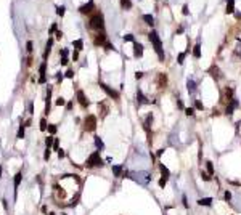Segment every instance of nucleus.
<instances>
[{
    "instance_id": "4be33fe9",
    "label": "nucleus",
    "mask_w": 241,
    "mask_h": 215,
    "mask_svg": "<svg viewBox=\"0 0 241 215\" xmlns=\"http://www.w3.org/2000/svg\"><path fill=\"white\" fill-rule=\"evenodd\" d=\"M187 87H188V92H190V93H195V90H196V84H195L193 80H188L187 82Z\"/></svg>"
},
{
    "instance_id": "423d86ee",
    "label": "nucleus",
    "mask_w": 241,
    "mask_h": 215,
    "mask_svg": "<svg viewBox=\"0 0 241 215\" xmlns=\"http://www.w3.org/2000/svg\"><path fill=\"white\" fill-rule=\"evenodd\" d=\"M92 10H95V5H93V0H89V3H85V5H82L81 8H79V11L81 13H92Z\"/></svg>"
},
{
    "instance_id": "7c9ffc66",
    "label": "nucleus",
    "mask_w": 241,
    "mask_h": 215,
    "mask_svg": "<svg viewBox=\"0 0 241 215\" xmlns=\"http://www.w3.org/2000/svg\"><path fill=\"white\" fill-rule=\"evenodd\" d=\"M53 143H55V138H53V137H48L47 140H45V145H47V148L53 146Z\"/></svg>"
},
{
    "instance_id": "7ed1b4c3",
    "label": "nucleus",
    "mask_w": 241,
    "mask_h": 215,
    "mask_svg": "<svg viewBox=\"0 0 241 215\" xmlns=\"http://www.w3.org/2000/svg\"><path fill=\"white\" fill-rule=\"evenodd\" d=\"M90 27L97 29V31H101V29L105 27V19H103L101 13H95L93 16L90 18Z\"/></svg>"
},
{
    "instance_id": "9d476101",
    "label": "nucleus",
    "mask_w": 241,
    "mask_h": 215,
    "mask_svg": "<svg viewBox=\"0 0 241 215\" xmlns=\"http://www.w3.org/2000/svg\"><path fill=\"white\" fill-rule=\"evenodd\" d=\"M93 44L95 45H105L106 44V35H105V34H98V35L95 37V40H93Z\"/></svg>"
},
{
    "instance_id": "4c0bfd02",
    "label": "nucleus",
    "mask_w": 241,
    "mask_h": 215,
    "mask_svg": "<svg viewBox=\"0 0 241 215\" xmlns=\"http://www.w3.org/2000/svg\"><path fill=\"white\" fill-rule=\"evenodd\" d=\"M185 114H187V116H195V109H193V108H187V109H185Z\"/></svg>"
},
{
    "instance_id": "de8ad7c7",
    "label": "nucleus",
    "mask_w": 241,
    "mask_h": 215,
    "mask_svg": "<svg viewBox=\"0 0 241 215\" xmlns=\"http://www.w3.org/2000/svg\"><path fill=\"white\" fill-rule=\"evenodd\" d=\"M58 157H60V159H63V157H64V151H63V149H60V151H58Z\"/></svg>"
},
{
    "instance_id": "6e6d98bb",
    "label": "nucleus",
    "mask_w": 241,
    "mask_h": 215,
    "mask_svg": "<svg viewBox=\"0 0 241 215\" xmlns=\"http://www.w3.org/2000/svg\"><path fill=\"white\" fill-rule=\"evenodd\" d=\"M183 15H188V7H187V5L183 7Z\"/></svg>"
},
{
    "instance_id": "8fccbe9b",
    "label": "nucleus",
    "mask_w": 241,
    "mask_h": 215,
    "mask_svg": "<svg viewBox=\"0 0 241 215\" xmlns=\"http://www.w3.org/2000/svg\"><path fill=\"white\" fill-rule=\"evenodd\" d=\"M182 201H183V206L187 207L188 209V202H187V196H183V198H182Z\"/></svg>"
},
{
    "instance_id": "58836bf2",
    "label": "nucleus",
    "mask_w": 241,
    "mask_h": 215,
    "mask_svg": "<svg viewBox=\"0 0 241 215\" xmlns=\"http://www.w3.org/2000/svg\"><path fill=\"white\" fill-rule=\"evenodd\" d=\"M124 40L126 42H134V35H132V34H127V35H124Z\"/></svg>"
},
{
    "instance_id": "a18cd8bd",
    "label": "nucleus",
    "mask_w": 241,
    "mask_h": 215,
    "mask_svg": "<svg viewBox=\"0 0 241 215\" xmlns=\"http://www.w3.org/2000/svg\"><path fill=\"white\" fill-rule=\"evenodd\" d=\"M105 48H106V50H114V47H113L109 42H106V44H105Z\"/></svg>"
},
{
    "instance_id": "79ce46f5",
    "label": "nucleus",
    "mask_w": 241,
    "mask_h": 215,
    "mask_svg": "<svg viewBox=\"0 0 241 215\" xmlns=\"http://www.w3.org/2000/svg\"><path fill=\"white\" fill-rule=\"evenodd\" d=\"M26 50H28V52H29V53L32 52V42H31V40H29V42H28V44H26Z\"/></svg>"
},
{
    "instance_id": "864d4df0",
    "label": "nucleus",
    "mask_w": 241,
    "mask_h": 215,
    "mask_svg": "<svg viewBox=\"0 0 241 215\" xmlns=\"http://www.w3.org/2000/svg\"><path fill=\"white\" fill-rule=\"evenodd\" d=\"M177 104H179V108H180V109H183V103L180 101V100H179V101H177Z\"/></svg>"
},
{
    "instance_id": "20e7f679",
    "label": "nucleus",
    "mask_w": 241,
    "mask_h": 215,
    "mask_svg": "<svg viewBox=\"0 0 241 215\" xmlns=\"http://www.w3.org/2000/svg\"><path fill=\"white\" fill-rule=\"evenodd\" d=\"M95 129H97V117L90 114V116L85 117V130L87 132H93Z\"/></svg>"
},
{
    "instance_id": "f704fd0d",
    "label": "nucleus",
    "mask_w": 241,
    "mask_h": 215,
    "mask_svg": "<svg viewBox=\"0 0 241 215\" xmlns=\"http://www.w3.org/2000/svg\"><path fill=\"white\" fill-rule=\"evenodd\" d=\"M166 185H167V178H166V177H162V178L159 180V186H161V188H166Z\"/></svg>"
},
{
    "instance_id": "f03ea898",
    "label": "nucleus",
    "mask_w": 241,
    "mask_h": 215,
    "mask_svg": "<svg viewBox=\"0 0 241 215\" xmlns=\"http://www.w3.org/2000/svg\"><path fill=\"white\" fill-rule=\"evenodd\" d=\"M103 161L100 157V151H93L92 154L89 156V159L85 161V167L87 169H93V167H101Z\"/></svg>"
},
{
    "instance_id": "a19ab883",
    "label": "nucleus",
    "mask_w": 241,
    "mask_h": 215,
    "mask_svg": "<svg viewBox=\"0 0 241 215\" xmlns=\"http://www.w3.org/2000/svg\"><path fill=\"white\" fill-rule=\"evenodd\" d=\"M44 159H45V161H48V159H50V148H47V149H45V154H44Z\"/></svg>"
},
{
    "instance_id": "412c9836",
    "label": "nucleus",
    "mask_w": 241,
    "mask_h": 215,
    "mask_svg": "<svg viewBox=\"0 0 241 215\" xmlns=\"http://www.w3.org/2000/svg\"><path fill=\"white\" fill-rule=\"evenodd\" d=\"M143 19H145V23H146L148 26H153V24H154V18H153L151 15H143Z\"/></svg>"
},
{
    "instance_id": "49530a36",
    "label": "nucleus",
    "mask_w": 241,
    "mask_h": 215,
    "mask_svg": "<svg viewBox=\"0 0 241 215\" xmlns=\"http://www.w3.org/2000/svg\"><path fill=\"white\" fill-rule=\"evenodd\" d=\"M142 77H143V72L137 71V72H135V79H142Z\"/></svg>"
},
{
    "instance_id": "6e6552de",
    "label": "nucleus",
    "mask_w": 241,
    "mask_h": 215,
    "mask_svg": "<svg viewBox=\"0 0 241 215\" xmlns=\"http://www.w3.org/2000/svg\"><path fill=\"white\" fill-rule=\"evenodd\" d=\"M77 101L81 103L82 108H87V106H89V100L85 98V95H84L82 90H77Z\"/></svg>"
},
{
    "instance_id": "5fc2aeb1",
    "label": "nucleus",
    "mask_w": 241,
    "mask_h": 215,
    "mask_svg": "<svg viewBox=\"0 0 241 215\" xmlns=\"http://www.w3.org/2000/svg\"><path fill=\"white\" fill-rule=\"evenodd\" d=\"M56 37H58V39H61V37H63V32H61V31H58V32H56Z\"/></svg>"
},
{
    "instance_id": "ddd939ff",
    "label": "nucleus",
    "mask_w": 241,
    "mask_h": 215,
    "mask_svg": "<svg viewBox=\"0 0 241 215\" xmlns=\"http://www.w3.org/2000/svg\"><path fill=\"white\" fill-rule=\"evenodd\" d=\"M137 100H138V106H142V104H145V103H148L146 96L142 93V90H138V92H137Z\"/></svg>"
},
{
    "instance_id": "2eb2a0df",
    "label": "nucleus",
    "mask_w": 241,
    "mask_h": 215,
    "mask_svg": "<svg viewBox=\"0 0 241 215\" xmlns=\"http://www.w3.org/2000/svg\"><path fill=\"white\" fill-rule=\"evenodd\" d=\"M159 170H161V173H162V177H166V178H169V177H171V170H169V169L164 165V164H159Z\"/></svg>"
},
{
    "instance_id": "e433bc0d",
    "label": "nucleus",
    "mask_w": 241,
    "mask_h": 215,
    "mask_svg": "<svg viewBox=\"0 0 241 215\" xmlns=\"http://www.w3.org/2000/svg\"><path fill=\"white\" fill-rule=\"evenodd\" d=\"M48 129V125H47V121L45 119H42L40 121V130H47Z\"/></svg>"
},
{
    "instance_id": "09e8293b",
    "label": "nucleus",
    "mask_w": 241,
    "mask_h": 215,
    "mask_svg": "<svg viewBox=\"0 0 241 215\" xmlns=\"http://www.w3.org/2000/svg\"><path fill=\"white\" fill-rule=\"evenodd\" d=\"M61 64H63V66H66V64H68V58H66V56H63V58H61Z\"/></svg>"
},
{
    "instance_id": "5701e85b",
    "label": "nucleus",
    "mask_w": 241,
    "mask_h": 215,
    "mask_svg": "<svg viewBox=\"0 0 241 215\" xmlns=\"http://www.w3.org/2000/svg\"><path fill=\"white\" fill-rule=\"evenodd\" d=\"M209 72H212V77H215V79H219L220 77V71H219V68H217V66H212V68L209 69Z\"/></svg>"
},
{
    "instance_id": "c85d7f7f",
    "label": "nucleus",
    "mask_w": 241,
    "mask_h": 215,
    "mask_svg": "<svg viewBox=\"0 0 241 215\" xmlns=\"http://www.w3.org/2000/svg\"><path fill=\"white\" fill-rule=\"evenodd\" d=\"M201 178L204 180V182H211L212 180V177L207 173V172H204V170H201Z\"/></svg>"
},
{
    "instance_id": "b1692460",
    "label": "nucleus",
    "mask_w": 241,
    "mask_h": 215,
    "mask_svg": "<svg viewBox=\"0 0 241 215\" xmlns=\"http://www.w3.org/2000/svg\"><path fill=\"white\" fill-rule=\"evenodd\" d=\"M73 45H74V48L77 50V52H81V50H82V47H84V42H82L81 39H79V40H74V42H73Z\"/></svg>"
},
{
    "instance_id": "39448f33",
    "label": "nucleus",
    "mask_w": 241,
    "mask_h": 215,
    "mask_svg": "<svg viewBox=\"0 0 241 215\" xmlns=\"http://www.w3.org/2000/svg\"><path fill=\"white\" fill-rule=\"evenodd\" d=\"M100 87H101V88L105 90V92H106V95H108L109 98H113V100H119V92H116L114 88H111L109 85H106V84H103V82L100 84Z\"/></svg>"
},
{
    "instance_id": "13d9d810",
    "label": "nucleus",
    "mask_w": 241,
    "mask_h": 215,
    "mask_svg": "<svg viewBox=\"0 0 241 215\" xmlns=\"http://www.w3.org/2000/svg\"><path fill=\"white\" fill-rule=\"evenodd\" d=\"M0 175H2V167H0Z\"/></svg>"
},
{
    "instance_id": "cd10ccee",
    "label": "nucleus",
    "mask_w": 241,
    "mask_h": 215,
    "mask_svg": "<svg viewBox=\"0 0 241 215\" xmlns=\"http://www.w3.org/2000/svg\"><path fill=\"white\" fill-rule=\"evenodd\" d=\"M21 178H23V175H21V172H18V173L15 175V188H18V186H19Z\"/></svg>"
},
{
    "instance_id": "a878e982",
    "label": "nucleus",
    "mask_w": 241,
    "mask_h": 215,
    "mask_svg": "<svg viewBox=\"0 0 241 215\" xmlns=\"http://www.w3.org/2000/svg\"><path fill=\"white\" fill-rule=\"evenodd\" d=\"M206 169H207V173L212 177V175H214V165H212V162H211V161H207V162H206Z\"/></svg>"
},
{
    "instance_id": "c9c22d12",
    "label": "nucleus",
    "mask_w": 241,
    "mask_h": 215,
    "mask_svg": "<svg viewBox=\"0 0 241 215\" xmlns=\"http://www.w3.org/2000/svg\"><path fill=\"white\" fill-rule=\"evenodd\" d=\"M64 104H66L64 98H63V96H60V98L56 100V106H64Z\"/></svg>"
},
{
    "instance_id": "f257e3e1",
    "label": "nucleus",
    "mask_w": 241,
    "mask_h": 215,
    "mask_svg": "<svg viewBox=\"0 0 241 215\" xmlns=\"http://www.w3.org/2000/svg\"><path fill=\"white\" fill-rule=\"evenodd\" d=\"M150 42H151L153 47H154V52L158 53V58H159L161 61H164L162 42H161V39H159V35H158V32H156V31H151V32H150Z\"/></svg>"
},
{
    "instance_id": "37998d69",
    "label": "nucleus",
    "mask_w": 241,
    "mask_h": 215,
    "mask_svg": "<svg viewBox=\"0 0 241 215\" xmlns=\"http://www.w3.org/2000/svg\"><path fill=\"white\" fill-rule=\"evenodd\" d=\"M66 77H69V79L74 77V71H73V69H68V72H66Z\"/></svg>"
},
{
    "instance_id": "f8f14e48",
    "label": "nucleus",
    "mask_w": 241,
    "mask_h": 215,
    "mask_svg": "<svg viewBox=\"0 0 241 215\" xmlns=\"http://www.w3.org/2000/svg\"><path fill=\"white\" fill-rule=\"evenodd\" d=\"M236 106H238V101L235 100V98H233L232 101H230V104L227 106V114H228V116H232V114H233V111H235V108H236Z\"/></svg>"
},
{
    "instance_id": "9b49d317",
    "label": "nucleus",
    "mask_w": 241,
    "mask_h": 215,
    "mask_svg": "<svg viewBox=\"0 0 241 215\" xmlns=\"http://www.w3.org/2000/svg\"><path fill=\"white\" fill-rule=\"evenodd\" d=\"M45 68H47L45 63H42L40 68H39V72H40V79H39V82H40V84H45V82H47V77H45Z\"/></svg>"
},
{
    "instance_id": "4468645a",
    "label": "nucleus",
    "mask_w": 241,
    "mask_h": 215,
    "mask_svg": "<svg viewBox=\"0 0 241 215\" xmlns=\"http://www.w3.org/2000/svg\"><path fill=\"white\" fill-rule=\"evenodd\" d=\"M198 204H199V206L211 207V204H212V199H211V198H203V199H198Z\"/></svg>"
},
{
    "instance_id": "393cba45",
    "label": "nucleus",
    "mask_w": 241,
    "mask_h": 215,
    "mask_svg": "<svg viewBox=\"0 0 241 215\" xmlns=\"http://www.w3.org/2000/svg\"><path fill=\"white\" fill-rule=\"evenodd\" d=\"M16 138H18V140H23V138H24V125H23V122H21V125H19V130H18Z\"/></svg>"
},
{
    "instance_id": "72a5a7b5",
    "label": "nucleus",
    "mask_w": 241,
    "mask_h": 215,
    "mask_svg": "<svg viewBox=\"0 0 241 215\" xmlns=\"http://www.w3.org/2000/svg\"><path fill=\"white\" fill-rule=\"evenodd\" d=\"M48 132H50L52 135H55V133H56V125H53V124H50V125H48Z\"/></svg>"
},
{
    "instance_id": "473e14b6",
    "label": "nucleus",
    "mask_w": 241,
    "mask_h": 215,
    "mask_svg": "<svg viewBox=\"0 0 241 215\" xmlns=\"http://www.w3.org/2000/svg\"><path fill=\"white\" fill-rule=\"evenodd\" d=\"M64 7H63V5H61V7H58V8H56V13H58V16H63V15H64Z\"/></svg>"
},
{
    "instance_id": "aec40b11",
    "label": "nucleus",
    "mask_w": 241,
    "mask_h": 215,
    "mask_svg": "<svg viewBox=\"0 0 241 215\" xmlns=\"http://www.w3.org/2000/svg\"><path fill=\"white\" fill-rule=\"evenodd\" d=\"M193 56H195V58H201V45L199 44L195 45V48H193Z\"/></svg>"
},
{
    "instance_id": "a211bd4d",
    "label": "nucleus",
    "mask_w": 241,
    "mask_h": 215,
    "mask_svg": "<svg viewBox=\"0 0 241 215\" xmlns=\"http://www.w3.org/2000/svg\"><path fill=\"white\" fill-rule=\"evenodd\" d=\"M113 173L116 177H122V165H113Z\"/></svg>"
},
{
    "instance_id": "603ef678",
    "label": "nucleus",
    "mask_w": 241,
    "mask_h": 215,
    "mask_svg": "<svg viewBox=\"0 0 241 215\" xmlns=\"http://www.w3.org/2000/svg\"><path fill=\"white\" fill-rule=\"evenodd\" d=\"M61 55H63V56H68V48H63L61 50Z\"/></svg>"
},
{
    "instance_id": "c756f323",
    "label": "nucleus",
    "mask_w": 241,
    "mask_h": 215,
    "mask_svg": "<svg viewBox=\"0 0 241 215\" xmlns=\"http://www.w3.org/2000/svg\"><path fill=\"white\" fill-rule=\"evenodd\" d=\"M95 145H97V148H98V149H103V146H105L100 137H95Z\"/></svg>"
},
{
    "instance_id": "f3484780",
    "label": "nucleus",
    "mask_w": 241,
    "mask_h": 215,
    "mask_svg": "<svg viewBox=\"0 0 241 215\" xmlns=\"http://www.w3.org/2000/svg\"><path fill=\"white\" fill-rule=\"evenodd\" d=\"M52 45H53V39H48V42H47V47H45V53H44V58L48 56L50 50H52Z\"/></svg>"
},
{
    "instance_id": "bb28decb",
    "label": "nucleus",
    "mask_w": 241,
    "mask_h": 215,
    "mask_svg": "<svg viewBox=\"0 0 241 215\" xmlns=\"http://www.w3.org/2000/svg\"><path fill=\"white\" fill-rule=\"evenodd\" d=\"M121 7H122V8H132V2L130 0H121Z\"/></svg>"
},
{
    "instance_id": "1a4fd4ad",
    "label": "nucleus",
    "mask_w": 241,
    "mask_h": 215,
    "mask_svg": "<svg viewBox=\"0 0 241 215\" xmlns=\"http://www.w3.org/2000/svg\"><path fill=\"white\" fill-rule=\"evenodd\" d=\"M166 84H167V76H166V74H159V76H158V87H159V88H164Z\"/></svg>"
},
{
    "instance_id": "4d7b16f0",
    "label": "nucleus",
    "mask_w": 241,
    "mask_h": 215,
    "mask_svg": "<svg viewBox=\"0 0 241 215\" xmlns=\"http://www.w3.org/2000/svg\"><path fill=\"white\" fill-rule=\"evenodd\" d=\"M56 79H58V80H63V76H61V72H58V76H56Z\"/></svg>"
},
{
    "instance_id": "2f4dec72",
    "label": "nucleus",
    "mask_w": 241,
    "mask_h": 215,
    "mask_svg": "<svg viewBox=\"0 0 241 215\" xmlns=\"http://www.w3.org/2000/svg\"><path fill=\"white\" fill-rule=\"evenodd\" d=\"M195 108H196V109H204V104H203V103L199 101V100H196V101H195Z\"/></svg>"
},
{
    "instance_id": "0eeeda50",
    "label": "nucleus",
    "mask_w": 241,
    "mask_h": 215,
    "mask_svg": "<svg viewBox=\"0 0 241 215\" xmlns=\"http://www.w3.org/2000/svg\"><path fill=\"white\" fill-rule=\"evenodd\" d=\"M134 56L135 58H142L143 56V45L138 42H134Z\"/></svg>"
},
{
    "instance_id": "dca6fc26",
    "label": "nucleus",
    "mask_w": 241,
    "mask_h": 215,
    "mask_svg": "<svg viewBox=\"0 0 241 215\" xmlns=\"http://www.w3.org/2000/svg\"><path fill=\"white\" fill-rule=\"evenodd\" d=\"M153 122V114H148L146 121H145V124H143V127H145V130H146L148 133H150V124Z\"/></svg>"
},
{
    "instance_id": "c03bdc74",
    "label": "nucleus",
    "mask_w": 241,
    "mask_h": 215,
    "mask_svg": "<svg viewBox=\"0 0 241 215\" xmlns=\"http://www.w3.org/2000/svg\"><path fill=\"white\" fill-rule=\"evenodd\" d=\"M232 199V193L230 191H225V201H230Z\"/></svg>"
},
{
    "instance_id": "3c124183",
    "label": "nucleus",
    "mask_w": 241,
    "mask_h": 215,
    "mask_svg": "<svg viewBox=\"0 0 241 215\" xmlns=\"http://www.w3.org/2000/svg\"><path fill=\"white\" fill-rule=\"evenodd\" d=\"M73 58H74V60H77V58H79V52H77V50L73 53Z\"/></svg>"
},
{
    "instance_id": "6ab92c4d",
    "label": "nucleus",
    "mask_w": 241,
    "mask_h": 215,
    "mask_svg": "<svg viewBox=\"0 0 241 215\" xmlns=\"http://www.w3.org/2000/svg\"><path fill=\"white\" fill-rule=\"evenodd\" d=\"M235 11V0H227V13Z\"/></svg>"
},
{
    "instance_id": "ea45409f",
    "label": "nucleus",
    "mask_w": 241,
    "mask_h": 215,
    "mask_svg": "<svg viewBox=\"0 0 241 215\" xmlns=\"http://www.w3.org/2000/svg\"><path fill=\"white\" fill-rule=\"evenodd\" d=\"M185 55H187V53H180V55H179V64H183V60H185Z\"/></svg>"
}]
</instances>
